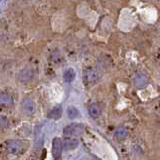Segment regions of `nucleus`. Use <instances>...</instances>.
I'll list each match as a JSON object with an SVG mask.
<instances>
[{"label": "nucleus", "mask_w": 160, "mask_h": 160, "mask_svg": "<svg viewBox=\"0 0 160 160\" xmlns=\"http://www.w3.org/2000/svg\"><path fill=\"white\" fill-rule=\"evenodd\" d=\"M68 116L70 119H72V120H75V119L78 118V116H79V111H78V109L75 107H70L68 109Z\"/></svg>", "instance_id": "obj_14"}, {"label": "nucleus", "mask_w": 160, "mask_h": 160, "mask_svg": "<svg viewBox=\"0 0 160 160\" xmlns=\"http://www.w3.org/2000/svg\"><path fill=\"white\" fill-rule=\"evenodd\" d=\"M75 78H76V72L72 68H68L65 72V74H63V79H65L67 83H72L75 80Z\"/></svg>", "instance_id": "obj_13"}, {"label": "nucleus", "mask_w": 160, "mask_h": 160, "mask_svg": "<svg viewBox=\"0 0 160 160\" xmlns=\"http://www.w3.org/2000/svg\"><path fill=\"white\" fill-rule=\"evenodd\" d=\"M84 131V127L80 125V124H72V125H68L63 130V135L66 137H75L80 136Z\"/></svg>", "instance_id": "obj_2"}, {"label": "nucleus", "mask_w": 160, "mask_h": 160, "mask_svg": "<svg viewBox=\"0 0 160 160\" xmlns=\"http://www.w3.org/2000/svg\"><path fill=\"white\" fill-rule=\"evenodd\" d=\"M98 79H99V74L96 70L91 68V70H88L85 72L84 80H85V84H87V85L95 84L96 82L98 81Z\"/></svg>", "instance_id": "obj_5"}, {"label": "nucleus", "mask_w": 160, "mask_h": 160, "mask_svg": "<svg viewBox=\"0 0 160 160\" xmlns=\"http://www.w3.org/2000/svg\"><path fill=\"white\" fill-rule=\"evenodd\" d=\"M0 106L3 108H9L13 106V99L7 93H0Z\"/></svg>", "instance_id": "obj_6"}, {"label": "nucleus", "mask_w": 160, "mask_h": 160, "mask_svg": "<svg viewBox=\"0 0 160 160\" xmlns=\"http://www.w3.org/2000/svg\"><path fill=\"white\" fill-rule=\"evenodd\" d=\"M21 110L25 115L31 116L36 111V104L32 99H25L21 103Z\"/></svg>", "instance_id": "obj_3"}, {"label": "nucleus", "mask_w": 160, "mask_h": 160, "mask_svg": "<svg viewBox=\"0 0 160 160\" xmlns=\"http://www.w3.org/2000/svg\"><path fill=\"white\" fill-rule=\"evenodd\" d=\"M5 148L7 151L14 155H20L25 152L27 146L20 140H8L5 142Z\"/></svg>", "instance_id": "obj_1"}, {"label": "nucleus", "mask_w": 160, "mask_h": 160, "mask_svg": "<svg viewBox=\"0 0 160 160\" xmlns=\"http://www.w3.org/2000/svg\"><path fill=\"white\" fill-rule=\"evenodd\" d=\"M8 127V120L4 117H0V128L1 129H5Z\"/></svg>", "instance_id": "obj_15"}, {"label": "nucleus", "mask_w": 160, "mask_h": 160, "mask_svg": "<svg viewBox=\"0 0 160 160\" xmlns=\"http://www.w3.org/2000/svg\"><path fill=\"white\" fill-rule=\"evenodd\" d=\"M32 77H33V74L30 70H23L20 72L18 79H19V81L22 82V83H27V82L31 81Z\"/></svg>", "instance_id": "obj_11"}, {"label": "nucleus", "mask_w": 160, "mask_h": 160, "mask_svg": "<svg viewBox=\"0 0 160 160\" xmlns=\"http://www.w3.org/2000/svg\"><path fill=\"white\" fill-rule=\"evenodd\" d=\"M128 136V130L126 128H118V129L115 131V134H114V137L117 140H124L126 137Z\"/></svg>", "instance_id": "obj_12"}, {"label": "nucleus", "mask_w": 160, "mask_h": 160, "mask_svg": "<svg viewBox=\"0 0 160 160\" xmlns=\"http://www.w3.org/2000/svg\"><path fill=\"white\" fill-rule=\"evenodd\" d=\"M101 113H102V109H101V107L99 106V105L93 104V105H91V106H90V108H89V114H90V116L92 117L93 119L99 118L100 115H101Z\"/></svg>", "instance_id": "obj_10"}, {"label": "nucleus", "mask_w": 160, "mask_h": 160, "mask_svg": "<svg viewBox=\"0 0 160 160\" xmlns=\"http://www.w3.org/2000/svg\"><path fill=\"white\" fill-rule=\"evenodd\" d=\"M62 116V106H56L48 113V118L53 119V120H58Z\"/></svg>", "instance_id": "obj_9"}, {"label": "nucleus", "mask_w": 160, "mask_h": 160, "mask_svg": "<svg viewBox=\"0 0 160 160\" xmlns=\"http://www.w3.org/2000/svg\"><path fill=\"white\" fill-rule=\"evenodd\" d=\"M147 83H148V78L143 74L137 75L134 79V85L136 88H138V89L144 88V87L147 85Z\"/></svg>", "instance_id": "obj_7"}, {"label": "nucleus", "mask_w": 160, "mask_h": 160, "mask_svg": "<svg viewBox=\"0 0 160 160\" xmlns=\"http://www.w3.org/2000/svg\"><path fill=\"white\" fill-rule=\"evenodd\" d=\"M62 148H63V144H62V139L58 138V137H56V138H54L53 141H52V156L56 160L61 157Z\"/></svg>", "instance_id": "obj_4"}, {"label": "nucleus", "mask_w": 160, "mask_h": 160, "mask_svg": "<svg viewBox=\"0 0 160 160\" xmlns=\"http://www.w3.org/2000/svg\"><path fill=\"white\" fill-rule=\"evenodd\" d=\"M63 144V148L66 150H72L77 148V146L79 145V141L76 138H72V137H67L65 141L62 142Z\"/></svg>", "instance_id": "obj_8"}]
</instances>
